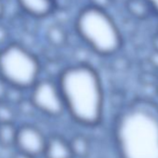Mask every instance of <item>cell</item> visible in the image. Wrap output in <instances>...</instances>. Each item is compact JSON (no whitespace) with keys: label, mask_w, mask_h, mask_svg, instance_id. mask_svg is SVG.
Masks as SVG:
<instances>
[{"label":"cell","mask_w":158,"mask_h":158,"mask_svg":"<svg viewBox=\"0 0 158 158\" xmlns=\"http://www.w3.org/2000/svg\"><path fill=\"white\" fill-rule=\"evenodd\" d=\"M17 130L15 123H0V146L4 149L14 148Z\"/></svg>","instance_id":"cell-10"},{"label":"cell","mask_w":158,"mask_h":158,"mask_svg":"<svg viewBox=\"0 0 158 158\" xmlns=\"http://www.w3.org/2000/svg\"><path fill=\"white\" fill-rule=\"evenodd\" d=\"M6 6H5V0H0V20H2L5 15Z\"/></svg>","instance_id":"cell-17"},{"label":"cell","mask_w":158,"mask_h":158,"mask_svg":"<svg viewBox=\"0 0 158 158\" xmlns=\"http://www.w3.org/2000/svg\"><path fill=\"white\" fill-rule=\"evenodd\" d=\"M47 39L48 42L55 47H61L66 42V34L65 31L58 26L52 25L47 30Z\"/></svg>","instance_id":"cell-11"},{"label":"cell","mask_w":158,"mask_h":158,"mask_svg":"<svg viewBox=\"0 0 158 158\" xmlns=\"http://www.w3.org/2000/svg\"><path fill=\"white\" fill-rule=\"evenodd\" d=\"M74 158H88L91 152V141L85 134L77 133L69 139Z\"/></svg>","instance_id":"cell-9"},{"label":"cell","mask_w":158,"mask_h":158,"mask_svg":"<svg viewBox=\"0 0 158 158\" xmlns=\"http://www.w3.org/2000/svg\"><path fill=\"white\" fill-rule=\"evenodd\" d=\"M156 93H157V96H158V82L156 84Z\"/></svg>","instance_id":"cell-19"},{"label":"cell","mask_w":158,"mask_h":158,"mask_svg":"<svg viewBox=\"0 0 158 158\" xmlns=\"http://www.w3.org/2000/svg\"><path fill=\"white\" fill-rule=\"evenodd\" d=\"M74 29L84 44L102 57H111L123 47L121 30L106 9L92 4L78 11Z\"/></svg>","instance_id":"cell-3"},{"label":"cell","mask_w":158,"mask_h":158,"mask_svg":"<svg viewBox=\"0 0 158 158\" xmlns=\"http://www.w3.org/2000/svg\"><path fill=\"white\" fill-rule=\"evenodd\" d=\"M156 35H158V24H157V27H156Z\"/></svg>","instance_id":"cell-20"},{"label":"cell","mask_w":158,"mask_h":158,"mask_svg":"<svg viewBox=\"0 0 158 158\" xmlns=\"http://www.w3.org/2000/svg\"><path fill=\"white\" fill-rule=\"evenodd\" d=\"M152 44L153 50H154L155 52L158 53V35H154V37L152 38Z\"/></svg>","instance_id":"cell-18"},{"label":"cell","mask_w":158,"mask_h":158,"mask_svg":"<svg viewBox=\"0 0 158 158\" xmlns=\"http://www.w3.org/2000/svg\"><path fill=\"white\" fill-rule=\"evenodd\" d=\"M8 37H9V32L7 28L0 24V48L8 44L6 43V40L8 39Z\"/></svg>","instance_id":"cell-14"},{"label":"cell","mask_w":158,"mask_h":158,"mask_svg":"<svg viewBox=\"0 0 158 158\" xmlns=\"http://www.w3.org/2000/svg\"><path fill=\"white\" fill-rule=\"evenodd\" d=\"M112 135L118 158H158V106L131 102L115 116Z\"/></svg>","instance_id":"cell-2"},{"label":"cell","mask_w":158,"mask_h":158,"mask_svg":"<svg viewBox=\"0 0 158 158\" xmlns=\"http://www.w3.org/2000/svg\"><path fill=\"white\" fill-rule=\"evenodd\" d=\"M48 137L35 125L24 123L18 127L15 149L17 152L39 157L43 155Z\"/></svg>","instance_id":"cell-6"},{"label":"cell","mask_w":158,"mask_h":158,"mask_svg":"<svg viewBox=\"0 0 158 158\" xmlns=\"http://www.w3.org/2000/svg\"><path fill=\"white\" fill-rule=\"evenodd\" d=\"M29 92L28 100L35 110L45 116L59 118L66 113L64 100L57 79L40 78Z\"/></svg>","instance_id":"cell-5"},{"label":"cell","mask_w":158,"mask_h":158,"mask_svg":"<svg viewBox=\"0 0 158 158\" xmlns=\"http://www.w3.org/2000/svg\"><path fill=\"white\" fill-rule=\"evenodd\" d=\"M16 2L23 12L35 19L47 18L56 10L55 0H16Z\"/></svg>","instance_id":"cell-7"},{"label":"cell","mask_w":158,"mask_h":158,"mask_svg":"<svg viewBox=\"0 0 158 158\" xmlns=\"http://www.w3.org/2000/svg\"><path fill=\"white\" fill-rule=\"evenodd\" d=\"M17 116L13 104L4 101L0 102V123H15Z\"/></svg>","instance_id":"cell-12"},{"label":"cell","mask_w":158,"mask_h":158,"mask_svg":"<svg viewBox=\"0 0 158 158\" xmlns=\"http://www.w3.org/2000/svg\"><path fill=\"white\" fill-rule=\"evenodd\" d=\"M9 89H10V86L3 80L2 78H0V102L6 101Z\"/></svg>","instance_id":"cell-13"},{"label":"cell","mask_w":158,"mask_h":158,"mask_svg":"<svg viewBox=\"0 0 158 158\" xmlns=\"http://www.w3.org/2000/svg\"><path fill=\"white\" fill-rule=\"evenodd\" d=\"M153 15L158 16V0H145Z\"/></svg>","instance_id":"cell-15"},{"label":"cell","mask_w":158,"mask_h":158,"mask_svg":"<svg viewBox=\"0 0 158 158\" xmlns=\"http://www.w3.org/2000/svg\"><path fill=\"white\" fill-rule=\"evenodd\" d=\"M66 114L78 125L95 127L104 116L105 89L95 67L89 63H74L63 68L57 78Z\"/></svg>","instance_id":"cell-1"},{"label":"cell","mask_w":158,"mask_h":158,"mask_svg":"<svg viewBox=\"0 0 158 158\" xmlns=\"http://www.w3.org/2000/svg\"><path fill=\"white\" fill-rule=\"evenodd\" d=\"M11 158H38V157L29 155V154H25V153H23V152H20L16 151V152L12 155Z\"/></svg>","instance_id":"cell-16"},{"label":"cell","mask_w":158,"mask_h":158,"mask_svg":"<svg viewBox=\"0 0 158 158\" xmlns=\"http://www.w3.org/2000/svg\"><path fill=\"white\" fill-rule=\"evenodd\" d=\"M42 71L38 57L18 42L0 48V78L13 89L30 90L40 79Z\"/></svg>","instance_id":"cell-4"},{"label":"cell","mask_w":158,"mask_h":158,"mask_svg":"<svg viewBox=\"0 0 158 158\" xmlns=\"http://www.w3.org/2000/svg\"><path fill=\"white\" fill-rule=\"evenodd\" d=\"M43 156L44 158H74L69 139L58 134L48 137Z\"/></svg>","instance_id":"cell-8"}]
</instances>
